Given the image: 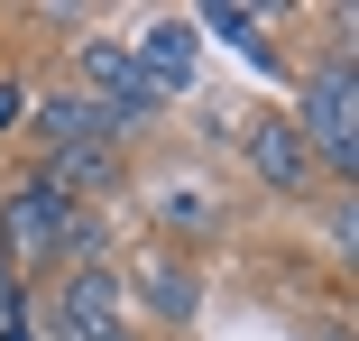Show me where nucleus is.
I'll return each mask as SVG.
<instances>
[{"mask_svg": "<svg viewBox=\"0 0 359 341\" xmlns=\"http://www.w3.org/2000/svg\"><path fill=\"white\" fill-rule=\"evenodd\" d=\"M258 28H267L258 10H222V0H212V10H194V37H231V46H240L249 65H276V46H267Z\"/></svg>", "mask_w": 359, "mask_h": 341, "instance_id": "obj_10", "label": "nucleus"}, {"mask_svg": "<svg viewBox=\"0 0 359 341\" xmlns=\"http://www.w3.org/2000/svg\"><path fill=\"white\" fill-rule=\"evenodd\" d=\"M129 65H138V83H148L157 102H166V93H184V83H194V65H203L194 19H148V28L129 37Z\"/></svg>", "mask_w": 359, "mask_h": 341, "instance_id": "obj_6", "label": "nucleus"}, {"mask_svg": "<svg viewBox=\"0 0 359 341\" xmlns=\"http://www.w3.org/2000/svg\"><path fill=\"white\" fill-rule=\"evenodd\" d=\"M295 139L313 148V166H323V185H359V74H350V46H332L313 74L295 83Z\"/></svg>", "mask_w": 359, "mask_h": 341, "instance_id": "obj_1", "label": "nucleus"}, {"mask_svg": "<svg viewBox=\"0 0 359 341\" xmlns=\"http://www.w3.org/2000/svg\"><path fill=\"white\" fill-rule=\"evenodd\" d=\"M157 222H184V231H212V203H203V194H157Z\"/></svg>", "mask_w": 359, "mask_h": 341, "instance_id": "obj_11", "label": "nucleus"}, {"mask_svg": "<svg viewBox=\"0 0 359 341\" xmlns=\"http://www.w3.org/2000/svg\"><path fill=\"white\" fill-rule=\"evenodd\" d=\"M28 129L46 139V157H55V148H74V139H102V111L74 83H55V93H28Z\"/></svg>", "mask_w": 359, "mask_h": 341, "instance_id": "obj_8", "label": "nucleus"}, {"mask_svg": "<svg viewBox=\"0 0 359 341\" xmlns=\"http://www.w3.org/2000/svg\"><path fill=\"white\" fill-rule=\"evenodd\" d=\"M249 175H258L267 194H295V203L323 185L313 148L295 139V120H285V111H258V120H249Z\"/></svg>", "mask_w": 359, "mask_h": 341, "instance_id": "obj_5", "label": "nucleus"}, {"mask_svg": "<svg viewBox=\"0 0 359 341\" xmlns=\"http://www.w3.org/2000/svg\"><path fill=\"white\" fill-rule=\"evenodd\" d=\"M65 213H74V203H55L37 175L0 194V258H10V277H19V286L37 277V267H55V231H65Z\"/></svg>", "mask_w": 359, "mask_h": 341, "instance_id": "obj_4", "label": "nucleus"}, {"mask_svg": "<svg viewBox=\"0 0 359 341\" xmlns=\"http://www.w3.org/2000/svg\"><path fill=\"white\" fill-rule=\"evenodd\" d=\"M19 295H28V286H19V277H10V258H0V314H10V305H19Z\"/></svg>", "mask_w": 359, "mask_h": 341, "instance_id": "obj_13", "label": "nucleus"}, {"mask_svg": "<svg viewBox=\"0 0 359 341\" xmlns=\"http://www.w3.org/2000/svg\"><path fill=\"white\" fill-rule=\"evenodd\" d=\"M37 185H46L55 203H83V194H111V185H120V148H111V139H74V148H55V157L37 166Z\"/></svg>", "mask_w": 359, "mask_h": 341, "instance_id": "obj_7", "label": "nucleus"}, {"mask_svg": "<svg viewBox=\"0 0 359 341\" xmlns=\"http://www.w3.org/2000/svg\"><path fill=\"white\" fill-rule=\"evenodd\" d=\"M138 295H148L157 323H194V305H203L194 267H175V258H148V267H138Z\"/></svg>", "mask_w": 359, "mask_h": 341, "instance_id": "obj_9", "label": "nucleus"}, {"mask_svg": "<svg viewBox=\"0 0 359 341\" xmlns=\"http://www.w3.org/2000/svg\"><path fill=\"white\" fill-rule=\"evenodd\" d=\"M74 93L102 111V139H111V148L129 139V129H157V111H166L148 83H138V65H129L120 37H83V55H74Z\"/></svg>", "mask_w": 359, "mask_h": 341, "instance_id": "obj_2", "label": "nucleus"}, {"mask_svg": "<svg viewBox=\"0 0 359 341\" xmlns=\"http://www.w3.org/2000/svg\"><path fill=\"white\" fill-rule=\"evenodd\" d=\"M10 129H28V83L0 74V139H10Z\"/></svg>", "mask_w": 359, "mask_h": 341, "instance_id": "obj_12", "label": "nucleus"}, {"mask_svg": "<svg viewBox=\"0 0 359 341\" xmlns=\"http://www.w3.org/2000/svg\"><path fill=\"white\" fill-rule=\"evenodd\" d=\"M37 341H138L120 277H111V267H65L55 295H46V332Z\"/></svg>", "mask_w": 359, "mask_h": 341, "instance_id": "obj_3", "label": "nucleus"}]
</instances>
